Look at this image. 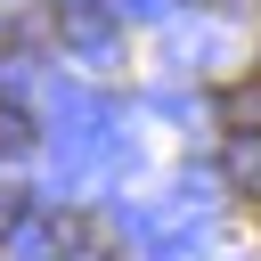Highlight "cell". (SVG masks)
I'll return each instance as SVG.
<instances>
[{"instance_id": "1", "label": "cell", "mask_w": 261, "mask_h": 261, "mask_svg": "<svg viewBox=\"0 0 261 261\" xmlns=\"http://www.w3.org/2000/svg\"><path fill=\"white\" fill-rule=\"evenodd\" d=\"M220 114H228L237 130H253V122H261V82H237V90L220 98Z\"/></svg>"}]
</instances>
